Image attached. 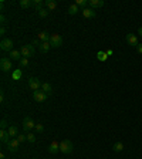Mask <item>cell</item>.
Listing matches in <instances>:
<instances>
[{"instance_id":"6da1fadb","label":"cell","mask_w":142,"mask_h":159,"mask_svg":"<svg viewBox=\"0 0 142 159\" xmlns=\"http://www.w3.org/2000/svg\"><path fill=\"white\" fill-rule=\"evenodd\" d=\"M20 53L24 58L33 57V56H34V46H33V44H26V46H23L20 48Z\"/></svg>"},{"instance_id":"7a4b0ae2","label":"cell","mask_w":142,"mask_h":159,"mask_svg":"<svg viewBox=\"0 0 142 159\" xmlns=\"http://www.w3.org/2000/svg\"><path fill=\"white\" fill-rule=\"evenodd\" d=\"M72 142L68 141V139H64L60 142V152H63V153H71L72 152Z\"/></svg>"},{"instance_id":"3957f363","label":"cell","mask_w":142,"mask_h":159,"mask_svg":"<svg viewBox=\"0 0 142 159\" xmlns=\"http://www.w3.org/2000/svg\"><path fill=\"white\" fill-rule=\"evenodd\" d=\"M50 44H51V47H54V48L61 47V46H63V37L60 36V34H51V37H50Z\"/></svg>"},{"instance_id":"277c9868","label":"cell","mask_w":142,"mask_h":159,"mask_svg":"<svg viewBox=\"0 0 142 159\" xmlns=\"http://www.w3.org/2000/svg\"><path fill=\"white\" fill-rule=\"evenodd\" d=\"M0 68L3 72H10L13 65H12V60L10 58H1L0 60Z\"/></svg>"},{"instance_id":"5b68a950","label":"cell","mask_w":142,"mask_h":159,"mask_svg":"<svg viewBox=\"0 0 142 159\" xmlns=\"http://www.w3.org/2000/svg\"><path fill=\"white\" fill-rule=\"evenodd\" d=\"M33 128H36L34 121H33L30 116H26V118L23 119V129L26 131V132H30Z\"/></svg>"},{"instance_id":"8992f818","label":"cell","mask_w":142,"mask_h":159,"mask_svg":"<svg viewBox=\"0 0 142 159\" xmlns=\"http://www.w3.org/2000/svg\"><path fill=\"white\" fill-rule=\"evenodd\" d=\"M0 48L3 51H13V41L10 38H3L1 43H0Z\"/></svg>"},{"instance_id":"52a82bcc","label":"cell","mask_w":142,"mask_h":159,"mask_svg":"<svg viewBox=\"0 0 142 159\" xmlns=\"http://www.w3.org/2000/svg\"><path fill=\"white\" fill-rule=\"evenodd\" d=\"M47 97H49V95L46 94L43 90L41 91L38 90V91H34V93H33V98H34L36 102H44L46 100H47Z\"/></svg>"},{"instance_id":"ba28073f","label":"cell","mask_w":142,"mask_h":159,"mask_svg":"<svg viewBox=\"0 0 142 159\" xmlns=\"http://www.w3.org/2000/svg\"><path fill=\"white\" fill-rule=\"evenodd\" d=\"M28 87L31 88L33 91H38V90L41 88V82H40V80H38V78L31 77V78L28 80Z\"/></svg>"},{"instance_id":"9c48e42d","label":"cell","mask_w":142,"mask_h":159,"mask_svg":"<svg viewBox=\"0 0 142 159\" xmlns=\"http://www.w3.org/2000/svg\"><path fill=\"white\" fill-rule=\"evenodd\" d=\"M19 146H20V142L17 141V138H12L10 142L7 144V148H9V151L10 152H17Z\"/></svg>"},{"instance_id":"30bf717a","label":"cell","mask_w":142,"mask_h":159,"mask_svg":"<svg viewBox=\"0 0 142 159\" xmlns=\"http://www.w3.org/2000/svg\"><path fill=\"white\" fill-rule=\"evenodd\" d=\"M127 43L129 44V46H134V47H136L138 46V37L135 36L134 33H129V34H127Z\"/></svg>"},{"instance_id":"8fae6325","label":"cell","mask_w":142,"mask_h":159,"mask_svg":"<svg viewBox=\"0 0 142 159\" xmlns=\"http://www.w3.org/2000/svg\"><path fill=\"white\" fill-rule=\"evenodd\" d=\"M105 3H104V0H88V7L91 9H98V7H102Z\"/></svg>"},{"instance_id":"7c38bea8","label":"cell","mask_w":142,"mask_h":159,"mask_svg":"<svg viewBox=\"0 0 142 159\" xmlns=\"http://www.w3.org/2000/svg\"><path fill=\"white\" fill-rule=\"evenodd\" d=\"M9 58L10 60H16V61H20L21 58H23V56H21L20 50H13L9 53Z\"/></svg>"},{"instance_id":"4fadbf2b","label":"cell","mask_w":142,"mask_h":159,"mask_svg":"<svg viewBox=\"0 0 142 159\" xmlns=\"http://www.w3.org/2000/svg\"><path fill=\"white\" fill-rule=\"evenodd\" d=\"M0 139H1V142H3V144H9V142H10V139H12V138H10V135H9V132H7L6 129H1L0 131Z\"/></svg>"},{"instance_id":"5bb4252c","label":"cell","mask_w":142,"mask_h":159,"mask_svg":"<svg viewBox=\"0 0 142 159\" xmlns=\"http://www.w3.org/2000/svg\"><path fill=\"white\" fill-rule=\"evenodd\" d=\"M83 12V16L84 17H87V19H92V17H95V10L91 7H87L84 9V10H81Z\"/></svg>"},{"instance_id":"9a60e30c","label":"cell","mask_w":142,"mask_h":159,"mask_svg":"<svg viewBox=\"0 0 142 159\" xmlns=\"http://www.w3.org/2000/svg\"><path fill=\"white\" fill-rule=\"evenodd\" d=\"M7 132H9L10 138H17L19 137V129H17V126H14V125L9 126V128H7Z\"/></svg>"},{"instance_id":"2e32d148","label":"cell","mask_w":142,"mask_h":159,"mask_svg":"<svg viewBox=\"0 0 142 159\" xmlns=\"http://www.w3.org/2000/svg\"><path fill=\"white\" fill-rule=\"evenodd\" d=\"M44 4H46V7H47L49 12L56 10V7H57V1L56 0H46V1H44Z\"/></svg>"},{"instance_id":"e0dca14e","label":"cell","mask_w":142,"mask_h":159,"mask_svg":"<svg viewBox=\"0 0 142 159\" xmlns=\"http://www.w3.org/2000/svg\"><path fill=\"white\" fill-rule=\"evenodd\" d=\"M58 151H60V144H58V142H56V141H54V142H51V144H50V146H49V152H50V153H57Z\"/></svg>"},{"instance_id":"ac0fdd59","label":"cell","mask_w":142,"mask_h":159,"mask_svg":"<svg viewBox=\"0 0 142 159\" xmlns=\"http://www.w3.org/2000/svg\"><path fill=\"white\" fill-rule=\"evenodd\" d=\"M41 90L47 95L53 94V87H51V84H49V82H43V84H41Z\"/></svg>"},{"instance_id":"d6986e66","label":"cell","mask_w":142,"mask_h":159,"mask_svg":"<svg viewBox=\"0 0 142 159\" xmlns=\"http://www.w3.org/2000/svg\"><path fill=\"white\" fill-rule=\"evenodd\" d=\"M50 37H51V34L46 33V31H41V33L38 34V40H40L41 43H46V41H50Z\"/></svg>"},{"instance_id":"ffe728a7","label":"cell","mask_w":142,"mask_h":159,"mask_svg":"<svg viewBox=\"0 0 142 159\" xmlns=\"http://www.w3.org/2000/svg\"><path fill=\"white\" fill-rule=\"evenodd\" d=\"M78 12H80V7H78L75 3H72L70 7H68V14H71V16H75Z\"/></svg>"},{"instance_id":"44dd1931","label":"cell","mask_w":142,"mask_h":159,"mask_svg":"<svg viewBox=\"0 0 142 159\" xmlns=\"http://www.w3.org/2000/svg\"><path fill=\"white\" fill-rule=\"evenodd\" d=\"M40 51L41 53H49V50L51 48V44H50V41H46V43H41L40 44Z\"/></svg>"},{"instance_id":"7402d4cb","label":"cell","mask_w":142,"mask_h":159,"mask_svg":"<svg viewBox=\"0 0 142 159\" xmlns=\"http://www.w3.org/2000/svg\"><path fill=\"white\" fill-rule=\"evenodd\" d=\"M33 6V0H20V7L21 9H28Z\"/></svg>"},{"instance_id":"603a6c76","label":"cell","mask_w":142,"mask_h":159,"mask_svg":"<svg viewBox=\"0 0 142 159\" xmlns=\"http://www.w3.org/2000/svg\"><path fill=\"white\" fill-rule=\"evenodd\" d=\"M75 4H77L80 9H87L88 7V0H75Z\"/></svg>"},{"instance_id":"cb8c5ba5","label":"cell","mask_w":142,"mask_h":159,"mask_svg":"<svg viewBox=\"0 0 142 159\" xmlns=\"http://www.w3.org/2000/svg\"><path fill=\"white\" fill-rule=\"evenodd\" d=\"M112 149L115 152H122L124 151V144H122V142H115V144L112 145Z\"/></svg>"},{"instance_id":"d4e9b609","label":"cell","mask_w":142,"mask_h":159,"mask_svg":"<svg viewBox=\"0 0 142 159\" xmlns=\"http://www.w3.org/2000/svg\"><path fill=\"white\" fill-rule=\"evenodd\" d=\"M33 7H36V10L38 12L40 9H43V1L41 0H33Z\"/></svg>"},{"instance_id":"484cf974","label":"cell","mask_w":142,"mask_h":159,"mask_svg":"<svg viewBox=\"0 0 142 159\" xmlns=\"http://www.w3.org/2000/svg\"><path fill=\"white\" fill-rule=\"evenodd\" d=\"M97 57H98V60L99 61H105L106 60V53H104V51H98V54H97Z\"/></svg>"},{"instance_id":"4316f807","label":"cell","mask_w":142,"mask_h":159,"mask_svg":"<svg viewBox=\"0 0 142 159\" xmlns=\"http://www.w3.org/2000/svg\"><path fill=\"white\" fill-rule=\"evenodd\" d=\"M38 16L43 17V19L47 17V16H49V10H47V9H40V10H38Z\"/></svg>"},{"instance_id":"83f0119b","label":"cell","mask_w":142,"mask_h":159,"mask_svg":"<svg viewBox=\"0 0 142 159\" xmlns=\"http://www.w3.org/2000/svg\"><path fill=\"white\" fill-rule=\"evenodd\" d=\"M27 141H28V142H31V144H33V142H36V135H34V134L28 132V134H27Z\"/></svg>"},{"instance_id":"f1b7e54d","label":"cell","mask_w":142,"mask_h":159,"mask_svg":"<svg viewBox=\"0 0 142 159\" xmlns=\"http://www.w3.org/2000/svg\"><path fill=\"white\" fill-rule=\"evenodd\" d=\"M19 63H20V67H27L28 65V58H21L20 61H19Z\"/></svg>"},{"instance_id":"f546056e","label":"cell","mask_w":142,"mask_h":159,"mask_svg":"<svg viewBox=\"0 0 142 159\" xmlns=\"http://www.w3.org/2000/svg\"><path fill=\"white\" fill-rule=\"evenodd\" d=\"M17 141L19 142H24V141H27V135H23V134H19V137H17Z\"/></svg>"},{"instance_id":"4dcf8cb0","label":"cell","mask_w":142,"mask_h":159,"mask_svg":"<svg viewBox=\"0 0 142 159\" xmlns=\"http://www.w3.org/2000/svg\"><path fill=\"white\" fill-rule=\"evenodd\" d=\"M36 131H37V132H43V131H44L43 124H37V125H36Z\"/></svg>"},{"instance_id":"1f68e13d","label":"cell","mask_w":142,"mask_h":159,"mask_svg":"<svg viewBox=\"0 0 142 159\" xmlns=\"http://www.w3.org/2000/svg\"><path fill=\"white\" fill-rule=\"evenodd\" d=\"M7 126H9V125H7L6 119H1V122H0V128H1V129H6Z\"/></svg>"},{"instance_id":"d6a6232c","label":"cell","mask_w":142,"mask_h":159,"mask_svg":"<svg viewBox=\"0 0 142 159\" xmlns=\"http://www.w3.org/2000/svg\"><path fill=\"white\" fill-rule=\"evenodd\" d=\"M135 48H136V51H138L139 54H142V44H138V46H136Z\"/></svg>"},{"instance_id":"836d02e7","label":"cell","mask_w":142,"mask_h":159,"mask_svg":"<svg viewBox=\"0 0 142 159\" xmlns=\"http://www.w3.org/2000/svg\"><path fill=\"white\" fill-rule=\"evenodd\" d=\"M0 22H1V24H4V23H6V17H4V14L0 16Z\"/></svg>"},{"instance_id":"e575fe53","label":"cell","mask_w":142,"mask_h":159,"mask_svg":"<svg viewBox=\"0 0 142 159\" xmlns=\"http://www.w3.org/2000/svg\"><path fill=\"white\" fill-rule=\"evenodd\" d=\"M19 77H21V71H16L14 72V78H19Z\"/></svg>"},{"instance_id":"d590c367","label":"cell","mask_w":142,"mask_h":159,"mask_svg":"<svg viewBox=\"0 0 142 159\" xmlns=\"http://www.w3.org/2000/svg\"><path fill=\"white\" fill-rule=\"evenodd\" d=\"M4 33H6V29H4V27H1V29H0V34H1V36H4Z\"/></svg>"},{"instance_id":"8d00e7d4","label":"cell","mask_w":142,"mask_h":159,"mask_svg":"<svg viewBox=\"0 0 142 159\" xmlns=\"http://www.w3.org/2000/svg\"><path fill=\"white\" fill-rule=\"evenodd\" d=\"M0 101L4 102V94H3V93H0Z\"/></svg>"},{"instance_id":"74e56055","label":"cell","mask_w":142,"mask_h":159,"mask_svg":"<svg viewBox=\"0 0 142 159\" xmlns=\"http://www.w3.org/2000/svg\"><path fill=\"white\" fill-rule=\"evenodd\" d=\"M106 56H112V50H106Z\"/></svg>"},{"instance_id":"f35d334b","label":"cell","mask_w":142,"mask_h":159,"mask_svg":"<svg viewBox=\"0 0 142 159\" xmlns=\"http://www.w3.org/2000/svg\"><path fill=\"white\" fill-rule=\"evenodd\" d=\"M138 34L142 37V27H139V29H138Z\"/></svg>"},{"instance_id":"ab89813d","label":"cell","mask_w":142,"mask_h":159,"mask_svg":"<svg viewBox=\"0 0 142 159\" xmlns=\"http://www.w3.org/2000/svg\"><path fill=\"white\" fill-rule=\"evenodd\" d=\"M0 159H6V156H4V153H0Z\"/></svg>"},{"instance_id":"60d3db41","label":"cell","mask_w":142,"mask_h":159,"mask_svg":"<svg viewBox=\"0 0 142 159\" xmlns=\"http://www.w3.org/2000/svg\"><path fill=\"white\" fill-rule=\"evenodd\" d=\"M31 159H37V158H31Z\"/></svg>"}]
</instances>
